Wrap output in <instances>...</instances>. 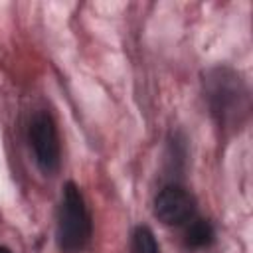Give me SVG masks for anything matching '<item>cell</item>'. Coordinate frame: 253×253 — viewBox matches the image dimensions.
I'll use <instances>...</instances> for the list:
<instances>
[{
    "label": "cell",
    "mask_w": 253,
    "mask_h": 253,
    "mask_svg": "<svg viewBox=\"0 0 253 253\" xmlns=\"http://www.w3.org/2000/svg\"><path fill=\"white\" fill-rule=\"evenodd\" d=\"M91 215L75 182H65L57 208V247L63 253H81L91 239Z\"/></svg>",
    "instance_id": "cell-2"
},
{
    "label": "cell",
    "mask_w": 253,
    "mask_h": 253,
    "mask_svg": "<svg viewBox=\"0 0 253 253\" xmlns=\"http://www.w3.org/2000/svg\"><path fill=\"white\" fill-rule=\"evenodd\" d=\"M0 253H12L8 247H4V245H0Z\"/></svg>",
    "instance_id": "cell-7"
},
{
    "label": "cell",
    "mask_w": 253,
    "mask_h": 253,
    "mask_svg": "<svg viewBox=\"0 0 253 253\" xmlns=\"http://www.w3.org/2000/svg\"><path fill=\"white\" fill-rule=\"evenodd\" d=\"M130 253H160V247L156 243V237L150 227L138 225L132 231L130 239Z\"/></svg>",
    "instance_id": "cell-6"
},
{
    "label": "cell",
    "mask_w": 253,
    "mask_h": 253,
    "mask_svg": "<svg viewBox=\"0 0 253 253\" xmlns=\"http://www.w3.org/2000/svg\"><path fill=\"white\" fill-rule=\"evenodd\" d=\"M194 213H196L194 196L178 184L164 186L154 198V215L164 225H184L194 217Z\"/></svg>",
    "instance_id": "cell-4"
},
{
    "label": "cell",
    "mask_w": 253,
    "mask_h": 253,
    "mask_svg": "<svg viewBox=\"0 0 253 253\" xmlns=\"http://www.w3.org/2000/svg\"><path fill=\"white\" fill-rule=\"evenodd\" d=\"M213 237H215V231H213V225L208 219L192 217L186 225L184 243L190 249H204V247L213 243Z\"/></svg>",
    "instance_id": "cell-5"
},
{
    "label": "cell",
    "mask_w": 253,
    "mask_h": 253,
    "mask_svg": "<svg viewBox=\"0 0 253 253\" xmlns=\"http://www.w3.org/2000/svg\"><path fill=\"white\" fill-rule=\"evenodd\" d=\"M30 144L40 170L43 174H53L61 162V146L55 121L49 113L40 111L30 121Z\"/></svg>",
    "instance_id": "cell-3"
},
{
    "label": "cell",
    "mask_w": 253,
    "mask_h": 253,
    "mask_svg": "<svg viewBox=\"0 0 253 253\" xmlns=\"http://www.w3.org/2000/svg\"><path fill=\"white\" fill-rule=\"evenodd\" d=\"M204 93L210 113L221 130L235 132L245 125L251 109L249 89L235 69L227 65L210 69L204 77Z\"/></svg>",
    "instance_id": "cell-1"
}]
</instances>
